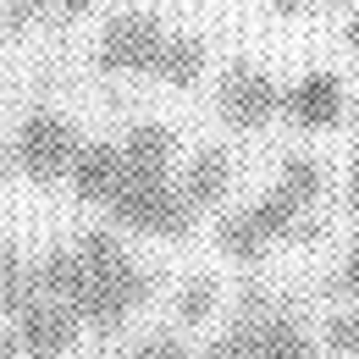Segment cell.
Returning <instances> with one entry per match:
<instances>
[{
	"label": "cell",
	"instance_id": "obj_6",
	"mask_svg": "<svg viewBox=\"0 0 359 359\" xmlns=\"http://www.w3.org/2000/svg\"><path fill=\"white\" fill-rule=\"evenodd\" d=\"M216 116L232 133H266L282 116V83L260 61H232L216 83Z\"/></svg>",
	"mask_w": 359,
	"mask_h": 359
},
{
	"label": "cell",
	"instance_id": "obj_16",
	"mask_svg": "<svg viewBox=\"0 0 359 359\" xmlns=\"http://www.w3.org/2000/svg\"><path fill=\"white\" fill-rule=\"evenodd\" d=\"M320 337H326L332 359H359V315H326Z\"/></svg>",
	"mask_w": 359,
	"mask_h": 359
},
{
	"label": "cell",
	"instance_id": "obj_5",
	"mask_svg": "<svg viewBox=\"0 0 359 359\" xmlns=\"http://www.w3.org/2000/svg\"><path fill=\"white\" fill-rule=\"evenodd\" d=\"M304 199H293L282 182L271 188V194H260L249 210H232V216H222V226H216V249H222L226 260H260L276 238H287L293 226L304 222Z\"/></svg>",
	"mask_w": 359,
	"mask_h": 359
},
{
	"label": "cell",
	"instance_id": "obj_1",
	"mask_svg": "<svg viewBox=\"0 0 359 359\" xmlns=\"http://www.w3.org/2000/svg\"><path fill=\"white\" fill-rule=\"evenodd\" d=\"M28 271H34V287L45 299H61L78 315V326H94V332H116L155 293V276L122 249V238L111 226L78 232V243L50 249L45 260Z\"/></svg>",
	"mask_w": 359,
	"mask_h": 359
},
{
	"label": "cell",
	"instance_id": "obj_11",
	"mask_svg": "<svg viewBox=\"0 0 359 359\" xmlns=\"http://www.w3.org/2000/svg\"><path fill=\"white\" fill-rule=\"evenodd\" d=\"M205 72H210V50H205V39L172 28L166 45H161V55H155V83H166V89H199Z\"/></svg>",
	"mask_w": 359,
	"mask_h": 359
},
{
	"label": "cell",
	"instance_id": "obj_20",
	"mask_svg": "<svg viewBox=\"0 0 359 359\" xmlns=\"http://www.w3.org/2000/svg\"><path fill=\"white\" fill-rule=\"evenodd\" d=\"M276 11H320V6H348V0H271Z\"/></svg>",
	"mask_w": 359,
	"mask_h": 359
},
{
	"label": "cell",
	"instance_id": "obj_17",
	"mask_svg": "<svg viewBox=\"0 0 359 359\" xmlns=\"http://www.w3.org/2000/svg\"><path fill=\"white\" fill-rule=\"evenodd\" d=\"M332 287H337L343 299H359V249L343 255V266H337V276H332Z\"/></svg>",
	"mask_w": 359,
	"mask_h": 359
},
{
	"label": "cell",
	"instance_id": "obj_15",
	"mask_svg": "<svg viewBox=\"0 0 359 359\" xmlns=\"http://www.w3.org/2000/svg\"><path fill=\"white\" fill-rule=\"evenodd\" d=\"M55 22V0H0V28L6 34H34Z\"/></svg>",
	"mask_w": 359,
	"mask_h": 359
},
{
	"label": "cell",
	"instance_id": "obj_21",
	"mask_svg": "<svg viewBox=\"0 0 359 359\" xmlns=\"http://www.w3.org/2000/svg\"><path fill=\"white\" fill-rule=\"evenodd\" d=\"M343 45H348V50H359V6L348 11V17H343Z\"/></svg>",
	"mask_w": 359,
	"mask_h": 359
},
{
	"label": "cell",
	"instance_id": "obj_18",
	"mask_svg": "<svg viewBox=\"0 0 359 359\" xmlns=\"http://www.w3.org/2000/svg\"><path fill=\"white\" fill-rule=\"evenodd\" d=\"M133 359H188V348H182L177 337H149V343H138Z\"/></svg>",
	"mask_w": 359,
	"mask_h": 359
},
{
	"label": "cell",
	"instance_id": "obj_8",
	"mask_svg": "<svg viewBox=\"0 0 359 359\" xmlns=\"http://www.w3.org/2000/svg\"><path fill=\"white\" fill-rule=\"evenodd\" d=\"M11 332H17V354H28V359H55V354H67L72 343H78V315L67 310L61 299H28L22 310L11 315Z\"/></svg>",
	"mask_w": 359,
	"mask_h": 359
},
{
	"label": "cell",
	"instance_id": "obj_13",
	"mask_svg": "<svg viewBox=\"0 0 359 359\" xmlns=\"http://www.w3.org/2000/svg\"><path fill=\"white\" fill-rule=\"evenodd\" d=\"M276 182H282L293 199L315 205V199L326 194V166H320L315 155H287V161H282V177H276Z\"/></svg>",
	"mask_w": 359,
	"mask_h": 359
},
{
	"label": "cell",
	"instance_id": "obj_12",
	"mask_svg": "<svg viewBox=\"0 0 359 359\" xmlns=\"http://www.w3.org/2000/svg\"><path fill=\"white\" fill-rule=\"evenodd\" d=\"M28 299H39V287H34V271H28V260H22L11 243H0V315L11 320V315L22 310Z\"/></svg>",
	"mask_w": 359,
	"mask_h": 359
},
{
	"label": "cell",
	"instance_id": "obj_10",
	"mask_svg": "<svg viewBox=\"0 0 359 359\" xmlns=\"http://www.w3.org/2000/svg\"><path fill=\"white\" fill-rule=\"evenodd\" d=\"M182 199L194 205V210H210V205H222V194L232 188V155H226L222 144H199L194 155H188V166H182Z\"/></svg>",
	"mask_w": 359,
	"mask_h": 359
},
{
	"label": "cell",
	"instance_id": "obj_4",
	"mask_svg": "<svg viewBox=\"0 0 359 359\" xmlns=\"http://www.w3.org/2000/svg\"><path fill=\"white\" fill-rule=\"evenodd\" d=\"M78 144H83V133H78V122H72L67 111L34 105V111H22L17 138H11V149H17V172H22L28 182H67Z\"/></svg>",
	"mask_w": 359,
	"mask_h": 359
},
{
	"label": "cell",
	"instance_id": "obj_22",
	"mask_svg": "<svg viewBox=\"0 0 359 359\" xmlns=\"http://www.w3.org/2000/svg\"><path fill=\"white\" fill-rule=\"evenodd\" d=\"M0 359H17V332L0 320Z\"/></svg>",
	"mask_w": 359,
	"mask_h": 359
},
{
	"label": "cell",
	"instance_id": "obj_3",
	"mask_svg": "<svg viewBox=\"0 0 359 359\" xmlns=\"http://www.w3.org/2000/svg\"><path fill=\"white\" fill-rule=\"evenodd\" d=\"M172 22L144 11V6H122L111 11V22L94 39V72L105 78H155V55L166 45Z\"/></svg>",
	"mask_w": 359,
	"mask_h": 359
},
{
	"label": "cell",
	"instance_id": "obj_7",
	"mask_svg": "<svg viewBox=\"0 0 359 359\" xmlns=\"http://www.w3.org/2000/svg\"><path fill=\"white\" fill-rule=\"evenodd\" d=\"M238 304L255 315V343H249V359H326L310 337H304L299 315L282 310L266 287H243V299H238Z\"/></svg>",
	"mask_w": 359,
	"mask_h": 359
},
{
	"label": "cell",
	"instance_id": "obj_23",
	"mask_svg": "<svg viewBox=\"0 0 359 359\" xmlns=\"http://www.w3.org/2000/svg\"><path fill=\"white\" fill-rule=\"evenodd\" d=\"M348 205H359V155H354V166H348Z\"/></svg>",
	"mask_w": 359,
	"mask_h": 359
},
{
	"label": "cell",
	"instance_id": "obj_19",
	"mask_svg": "<svg viewBox=\"0 0 359 359\" xmlns=\"http://www.w3.org/2000/svg\"><path fill=\"white\" fill-rule=\"evenodd\" d=\"M105 0H55V22H78V17H89V11H100Z\"/></svg>",
	"mask_w": 359,
	"mask_h": 359
},
{
	"label": "cell",
	"instance_id": "obj_24",
	"mask_svg": "<svg viewBox=\"0 0 359 359\" xmlns=\"http://www.w3.org/2000/svg\"><path fill=\"white\" fill-rule=\"evenodd\" d=\"M6 177H11V166H6V155H0V182H6Z\"/></svg>",
	"mask_w": 359,
	"mask_h": 359
},
{
	"label": "cell",
	"instance_id": "obj_14",
	"mask_svg": "<svg viewBox=\"0 0 359 359\" xmlns=\"http://www.w3.org/2000/svg\"><path fill=\"white\" fill-rule=\"evenodd\" d=\"M216 304H222V282H216V276H194V282L177 293V320L194 326V320L216 315Z\"/></svg>",
	"mask_w": 359,
	"mask_h": 359
},
{
	"label": "cell",
	"instance_id": "obj_9",
	"mask_svg": "<svg viewBox=\"0 0 359 359\" xmlns=\"http://www.w3.org/2000/svg\"><path fill=\"white\" fill-rule=\"evenodd\" d=\"M343 78L337 72H304L293 89H282V116L304 133H320V128H337L343 116Z\"/></svg>",
	"mask_w": 359,
	"mask_h": 359
},
{
	"label": "cell",
	"instance_id": "obj_2",
	"mask_svg": "<svg viewBox=\"0 0 359 359\" xmlns=\"http://www.w3.org/2000/svg\"><path fill=\"white\" fill-rule=\"evenodd\" d=\"M122 149V144H116ZM100 210H111V222L116 226H133L144 238H188L194 232V205L182 199L177 177L166 172V177H155V172H133L128 161H122V177L111 188V199L100 205Z\"/></svg>",
	"mask_w": 359,
	"mask_h": 359
}]
</instances>
